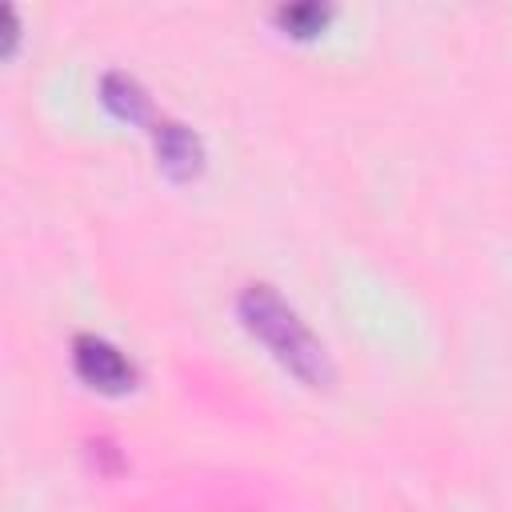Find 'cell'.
I'll return each instance as SVG.
<instances>
[{
  "mask_svg": "<svg viewBox=\"0 0 512 512\" xmlns=\"http://www.w3.org/2000/svg\"><path fill=\"white\" fill-rule=\"evenodd\" d=\"M236 312L244 328L308 388L332 384V360L324 344L308 332V324L296 316V308L272 288V284H248L236 296Z\"/></svg>",
  "mask_w": 512,
  "mask_h": 512,
  "instance_id": "1",
  "label": "cell"
},
{
  "mask_svg": "<svg viewBox=\"0 0 512 512\" xmlns=\"http://www.w3.org/2000/svg\"><path fill=\"white\" fill-rule=\"evenodd\" d=\"M72 368L84 384L100 388V392H124L136 384V368L132 360L104 336H92V332H80L72 340Z\"/></svg>",
  "mask_w": 512,
  "mask_h": 512,
  "instance_id": "2",
  "label": "cell"
},
{
  "mask_svg": "<svg viewBox=\"0 0 512 512\" xmlns=\"http://www.w3.org/2000/svg\"><path fill=\"white\" fill-rule=\"evenodd\" d=\"M152 136H156V156H160V168L172 176V180H188L204 168V144L200 136L180 124V120H156L152 124Z\"/></svg>",
  "mask_w": 512,
  "mask_h": 512,
  "instance_id": "3",
  "label": "cell"
},
{
  "mask_svg": "<svg viewBox=\"0 0 512 512\" xmlns=\"http://www.w3.org/2000/svg\"><path fill=\"white\" fill-rule=\"evenodd\" d=\"M100 100L120 120H132V124L148 120V92L128 72H104L100 76Z\"/></svg>",
  "mask_w": 512,
  "mask_h": 512,
  "instance_id": "4",
  "label": "cell"
},
{
  "mask_svg": "<svg viewBox=\"0 0 512 512\" xmlns=\"http://www.w3.org/2000/svg\"><path fill=\"white\" fill-rule=\"evenodd\" d=\"M328 16H332V8H328V4H316V0H300V4L276 8V24L288 28L292 36H312V32H320Z\"/></svg>",
  "mask_w": 512,
  "mask_h": 512,
  "instance_id": "5",
  "label": "cell"
},
{
  "mask_svg": "<svg viewBox=\"0 0 512 512\" xmlns=\"http://www.w3.org/2000/svg\"><path fill=\"white\" fill-rule=\"evenodd\" d=\"M88 456H92V464L100 468V472H120V452H116V444L108 440V436H96V440H88Z\"/></svg>",
  "mask_w": 512,
  "mask_h": 512,
  "instance_id": "6",
  "label": "cell"
}]
</instances>
